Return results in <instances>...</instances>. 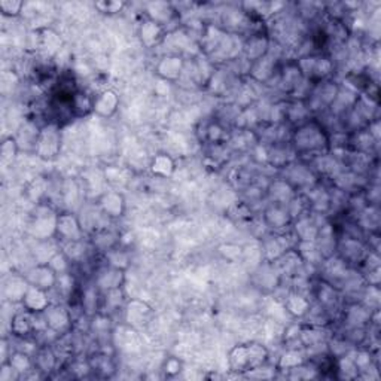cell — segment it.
<instances>
[{
  "label": "cell",
  "instance_id": "6da1fadb",
  "mask_svg": "<svg viewBox=\"0 0 381 381\" xmlns=\"http://www.w3.org/2000/svg\"><path fill=\"white\" fill-rule=\"evenodd\" d=\"M291 146L298 159H311L331 152L329 135L320 121L311 118L292 130Z\"/></svg>",
  "mask_w": 381,
  "mask_h": 381
},
{
  "label": "cell",
  "instance_id": "7a4b0ae2",
  "mask_svg": "<svg viewBox=\"0 0 381 381\" xmlns=\"http://www.w3.org/2000/svg\"><path fill=\"white\" fill-rule=\"evenodd\" d=\"M270 359V351L260 342H247L234 347L228 355V367L238 374H247L258 369Z\"/></svg>",
  "mask_w": 381,
  "mask_h": 381
},
{
  "label": "cell",
  "instance_id": "3957f363",
  "mask_svg": "<svg viewBox=\"0 0 381 381\" xmlns=\"http://www.w3.org/2000/svg\"><path fill=\"white\" fill-rule=\"evenodd\" d=\"M338 91H340V85L332 79L311 84V88L307 94V97L304 99L311 113V117L322 115V113L328 112L331 104L333 103V100H335Z\"/></svg>",
  "mask_w": 381,
  "mask_h": 381
},
{
  "label": "cell",
  "instance_id": "277c9868",
  "mask_svg": "<svg viewBox=\"0 0 381 381\" xmlns=\"http://www.w3.org/2000/svg\"><path fill=\"white\" fill-rule=\"evenodd\" d=\"M297 63L300 66L304 78L310 81L311 84L331 79L333 69H335L333 61L329 59V57L323 55L322 52L306 54L304 57H301V59H298Z\"/></svg>",
  "mask_w": 381,
  "mask_h": 381
},
{
  "label": "cell",
  "instance_id": "5b68a950",
  "mask_svg": "<svg viewBox=\"0 0 381 381\" xmlns=\"http://www.w3.org/2000/svg\"><path fill=\"white\" fill-rule=\"evenodd\" d=\"M369 252L371 251L367 242H364V238L351 237V235L338 237L335 255H338L342 261H344L347 265L353 266V268L362 266Z\"/></svg>",
  "mask_w": 381,
  "mask_h": 381
},
{
  "label": "cell",
  "instance_id": "8992f818",
  "mask_svg": "<svg viewBox=\"0 0 381 381\" xmlns=\"http://www.w3.org/2000/svg\"><path fill=\"white\" fill-rule=\"evenodd\" d=\"M282 179H284L286 182H289L298 193H302V190H306L319 182L318 175L314 173V170L310 167L307 161L295 159L291 164L282 168Z\"/></svg>",
  "mask_w": 381,
  "mask_h": 381
},
{
  "label": "cell",
  "instance_id": "52a82bcc",
  "mask_svg": "<svg viewBox=\"0 0 381 381\" xmlns=\"http://www.w3.org/2000/svg\"><path fill=\"white\" fill-rule=\"evenodd\" d=\"M61 127L57 126V124L46 122L45 126L41 128L39 137L36 141L35 152L37 157L43 159H52L61 149Z\"/></svg>",
  "mask_w": 381,
  "mask_h": 381
},
{
  "label": "cell",
  "instance_id": "ba28073f",
  "mask_svg": "<svg viewBox=\"0 0 381 381\" xmlns=\"http://www.w3.org/2000/svg\"><path fill=\"white\" fill-rule=\"evenodd\" d=\"M57 213L50 206H37L33 212L32 222H30V233L39 238V240H46L50 237H55V226H57Z\"/></svg>",
  "mask_w": 381,
  "mask_h": 381
},
{
  "label": "cell",
  "instance_id": "9c48e42d",
  "mask_svg": "<svg viewBox=\"0 0 381 381\" xmlns=\"http://www.w3.org/2000/svg\"><path fill=\"white\" fill-rule=\"evenodd\" d=\"M85 235V230L82 228L79 216H76L72 212L59 213L55 226V238L63 243L70 242H82Z\"/></svg>",
  "mask_w": 381,
  "mask_h": 381
},
{
  "label": "cell",
  "instance_id": "30bf717a",
  "mask_svg": "<svg viewBox=\"0 0 381 381\" xmlns=\"http://www.w3.org/2000/svg\"><path fill=\"white\" fill-rule=\"evenodd\" d=\"M43 316L48 323V328L55 333H59L60 337L73 329V318L70 309L66 307L64 304L51 302V306L43 311Z\"/></svg>",
  "mask_w": 381,
  "mask_h": 381
},
{
  "label": "cell",
  "instance_id": "8fae6325",
  "mask_svg": "<svg viewBox=\"0 0 381 381\" xmlns=\"http://www.w3.org/2000/svg\"><path fill=\"white\" fill-rule=\"evenodd\" d=\"M264 225L268 228L271 233H284L292 226L293 217L289 213L288 206L268 203L264 208L262 213Z\"/></svg>",
  "mask_w": 381,
  "mask_h": 381
},
{
  "label": "cell",
  "instance_id": "7c38bea8",
  "mask_svg": "<svg viewBox=\"0 0 381 381\" xmlns=\"http://www.w3.org/2000/svg\"><path fill=\"white\" fill-rule=\"evenodd\" d=\"M271 50V39L266 33L261 30L253 32L242 46V57L251 64L261 60L262 57L270 52Z\"/></svg>",
  "mask_w": 381,
  "mask_h": 381
},
{
  "label": "cell",
  "instance_id": "4fadbf2b",
  "mask_svg": "<svg viewBox=\"0 0 381 381\" xmlns=\"http://www.w3.org/2000/svg\"><path fill=\"white\" fill-rule=\"evenodd\" d=\"M302 197L306 198L309 212L314 215H328L331 212V195L329 188L323 186L320 182L313 185L311 188L302 190Z\"/></svg>",
  "mask_w": 381,
  "mask_h": 381
},
{
  "label": "cell",
  "instance_id": "5bb4252c",
  "mask_svg": "<svg viewBox=\"0 0 381 381\" xmlns=\"http://www.w3.org/2000/svg\"><path fill=\"white\" fill-rule=\"evenodd\" d=\"M323 215H314L311 212H307L301 215L300 217L295 219L292 222V233L297 237L298 242H314L319 234L320 224L319 217Z\"/></svg>",
  "mask_w": 381,
  "mask_h": 381
},
{
  "label": "cell",
  "instance_id": "9a60e30c",
  "mask_svg": "<svg viewBox=\"0 0 381 381\" xmlns=\"http://www.w3.org/2000/svg\"><path fill=\"white\" fill-rule=\"evenodd\" d=\"M185 68H186V63L182 55L168 54V55H164L163 59L158 61L155 72L159 78H163L164 81L175 82L184 75Z\"/></svg>",
  "mask_w": 381,
  "mask_h": 381
},
{
  "label": "cell",
  "instance_id": "2e32d148",
  "mask_svg": "<svg viewBox=\"0 0 381 381\" xmlns=\"http://www.w3.org/2000/svg\"><path fill=\"white\" fill-rule=\"evenodd\" d=\"M124 282H126V273H124V270L115 268V266H110L108 264L95 271L94 275V284L97 286L100 292L119 289L122 288Z\"/></svg>",
  "mask_w": 381,
  "mask_h": 381
},
{
  "label": "cell",
  "instance_id": "e0dca14e",
  "mask_svg": "<svg viewBox=\"0 0 381 381\" xmlns=\"http://www.w3.org/2000/svg\"><path fill=\"white\" fill-rule=\"evenodd\" d=\"M297 195L298 190L282 177L274 179L273 182H270V185L265 188L266 202L274 204L288 206Z\"/></svg>",
  "mask_w": 381,
  "mask_h": 381
},
{
  "label": "cell",
  "instance_id": "ac0fdd59",
  "mask_svg": "<svg viewBox=\"0 0 381 381\" xmlns=\"http://www.w3.org/2000/svg\"><path fill=\"white\" fill-rule=\"evenodd\" d=\"M26 279L28 284L36 286L43 291H52L57 286V280H59V274H57L48 264H39L33 266L32 270H28L26 274Z\"/></svg>",
  "mask_w": 381,
  "mask_h": 381
},
{
  "label": "cell",
  "instance_id": "d6986e66",
  "mask_svg": "<svg viewBox=\"0 0 381 381\" xmlns=\"http://www.w3.org/2000/svg\"><path fill=\"white\" fill-rule=\"evenodd\" d=\"M139 35L141 43L146 48H154L158 46L161 42L166 39V27L161 26L159 23L150 20L149 17H146L145 20L140 23L139 27Z\"/></svg>",
  "mask_w": 381,
  "mask_h": 381
},
{
  "label": "cell",
  "instance_id": "ffe728a7",
  "mask_svg": "<svg viewBox=\"0 0 381 381\" xmlns=\"http://www.w3.org/2000/svg\"><path fill=\"white\" fill-rule=\"evenodd\" d=\"M99 207L109 219H118L126 212V199L118 190H108L99 198Z\"/></svg>",
  "mask_w": 381,
  "mask_h": 381
},
{
  "label": "cell",
  "instance_id": "44dd1931",
  "mask_svg": "<svg viewBox=\"0 0 381 381\" xmlns=\"http://www.w3.org/2000/svg\"><path fill=\"white\" fill-rule=\"evenodd\" d=\"M150 314H152V310L148 304L139 300H133L127 302L126 307H124V319H126V322L133 328L145 325V323L149 320Z\"/></svg>",
  "mask_w": 381,
  "mask_h": 381
},
{
  "label": "cell",
  "instance_id": "7402d4cb",
  "mask_svg": "<svg viewBox=\"0 0 381 381\" xmlns=\"http://www.w3.org/2000/svg\"><path fill=\"white\" fill-rule=\"evenodd\" d=\"M33 362L42 375H50L59 367V356L52 346H39L33 353Z\"/></svg>",
  "mask_w": 381,
  "mask_h": 381
},
{
  "label": "cell",
  "instance_id": "603a6c76",
  "mask_svg": "<svg viewBox=\"0 0 381 381\" xmlns=\"http://www.w3.org/2000/svg\"><path fill=\"white\" fill-rule=\"evenodd\" d=\"M118 106H119L118 92L113 90H106L100 92L97 97H94L92 112L101 118H110L112 115H115Z\"/></svg>",
  "mask_w": 381,
  "mask_h": 381
},
{
  "label": "cell",
  "instance_id": "cb8c5ba5",
  "mask_svg": "<svg viewBox=\"0 0 381 381\" xmlns=\"http://www.w3.org/2000/svg\"><path fill=\"white\" fill-rule=\"evenodd\" d=\"M21 304L24 310H28L32 313H43L51 306V300H50V295H48V291H43L41 288H36V286L30 284Z\"/></svg>",
  "mask_w": 381,
  "mask_h": 381
},
{
  "label": "cell",
  "instance_id": "d4e9b609",
  "mask_svg": "<svg viewBox=\"0 0 381 381\" xmlns=\"http://www.w3.org/2000/svg\"><path fill=\"white\" fill-rule=\"evenodd\" d=\"M373 311L362 302L350 304L344 310V323L347 328H367L371 323Z\"/></svg>",
  "mask_w": 381,
  "mask_h": 381
},
{
  "label": "cell",
  "instance_id": "484cf974",
  "mask_svg": "<svg viewBox=\"0 0 381 381\" xmlns=\"http://www.w3.org/2000/svg\"><path fill=\"white\" fill-rule=\"evenodd\" d=\"M61 39L51 28H39L36 30V50L43 52L45 55H55L61 50Z\"/></svg>",
  "mask_w": 381,
  "mask_h": 381
},
{
  "label": "cell",
  "instance_id": "4316f807",
  "mask_svg": "<svg viewBox=\"0 0 381 381\" xmlns=\"http://www.w3.org/2000/svg\"><path fill=\"white\" fill-rule=\"evenodd\" d=\"M231 133H228L225 124L219 121L217 118L208 121L203 127V143L206 145H225L230 139Z\"/></svg>",
  "mask_w": 381,
  "mask_h": 381
},
{
  "label": "cell",
  "instance_id": "83f0119b",
  "mask_svg": "<svg viewBox=\"0 0 381 381\" xmlns=\"http://www.w3.org/2000/svg\"><path fill=\"white\" fill-rule=\"evenodd\" d=\"M311 307V301L306 293L292 291L284 298V309L295 318H306Z\"/></svg>",
  "mask_w": 381,
  "mask_h": 381
},
{
  "label": "cell",
  "instance_id": "f1b7e54d",
  "mask_svg": "<svg viewBox=\"0 0 381 381\" xmlns=\"http://www.w3.org/2000/svg\"><path fill=\"white\" fill-rule=\"evenodd\" d=\"M42 127H37L33 121H26L21 124V127L18 128V135L15 136V140L18 143L20 149H32L35 150L37 137H39Z\"/></svg>",
  "mask_w": 381,
  "mask_h": 381
},
{
  "label": "cell",
  "instance_id": "f546056e",
  "mask_svg": "<svg viewBox=\"0 0 381 381\" xmlns=\"http://www.w3.org/2000/svg\"><path fill=\"white\" fill-rule=\"evenodd\" d=\"M28 282L24 277H18V275H12L11 279H9L6 283H5V297L8 301L11 302H21L24 295L28 289Z\"/></svg>",
  "mask_w": 381,
  "mask_h": 381
},
{
  "label": "cell",
  "instance_id": "4dcf8cb0",
  "mask_svg": "<svg viewBox=\"0 0 381 381\" xmlns=\"http://www.w3.org/2000/svg\"><path fill=\"white\" fill-rule=\"evenodd\" d=\"M8 362L17 369V373L21 375V378H24L28 373H30V371L35 369L33 355L26 353V351H21V350L12 351L11 356H9V359H8Z\"/></svg>",
  "mask_w": 381,
  "mask_h": 381
},
{
  "label": "cell",
  "instance_id": "1f68e13d",
  "mask_svg": "<svg viewBox=\"0 0 381 381\" xmlns=\"http://www.w3.org/2000/svg\"><path fill=\"white\" fill-rule=\"evenodd\" d=\"M150 170L158 177H168L176 170L175 159L167 154H158L150 161Z\"/></svg>",
  "mask_w": 381,
  "mask_h": 381
},
{
  "label": "cell",
  "instance_id": "d6a6232c",
  "mask_svg": "<svg viewBox=\"0 0 381 381\" xmlns=\"http://www.w3.org/2000/svg\"><path fill=\"white\" fill-rule=\"evenodd\" d=\"M306 362H307V356L302 351V347H300V349L289 347L282 355V358L279 359L277 367H279V369L289 371V369H292L295 367H300L302 364H306Z\"/></svg>",
  "mask_w": 381,
  "mask_h": 381
},
{
  "label": "cell",
  "instance_id": "836d02e7",
  "mask_svg": "<svg viewBox=\"0 0 381 381\" xmlns=\"http://www.w3.org/2000/svg\"><path fill=\"white\" fill-rule=\"evenodd\" d=\"M72 108H73L75 118L87 117L88 113H91L94 109V97H90L88 94H85L78 90L73 95Z\"/></svg>",
  "mask_w": 381,
  "mask_h": 381
},
{
  "label": "cell",
  "instance_id": "e575fe53",
  "mask_svg": "<svg viewBox=\"0 0 381 381\" xmlns=\"http://www.w3.org/2000/svg\"><path fill=\"white\" fill-rule=\"evenodd\" d=\"M92 246H94V249H97L99 252L106 253L108 251L112 249V247L118 246L117 234H113L112 231H109L108 228H104V230H101V231L94 233Z\"/></svg>",
  "mask_w": 381,
  "mask_h": 381
},
{
  "label": "cell",
  "instance_id": "d590c367",
  "mask_svg": "<svg viewBox=\"0 0 381 381\" xmlns=\"http://www.w3.org/2000/svg\"><path fill=\"white\" fill-rule=\"evenodd\" d=\"M104 260H106L108 265L115 266V268H119V270H124V271H126V268L130 264L128 253L126 251L119 249L118 246L112 247L110 251H108L106 253H104Z\"/></svg>",
  "mask_w": 381,
  "mask_h": 381
},
{
  "label": "cell",
  "instance_id": "8d00e7d4",
  "mask_svg": "<svg viewBox=\"0 0 381 381\" xmlns=\"http://www.w3.org/2000/svg\"><path fill=\"white\" fill-rule=\"evenodd\" d=\"M18 150H20V146L15 140L14 136H9L3 140L2 143V149H0V155H2V161L5 164H11L15 159Z\"/></svg>",
  "mask_w": 381,
  "mask_h": 381
},
{
  "label": "cell",
  "instance_id": "74e56055",
  "mask_svg": "<svg viewBox=\"0 0 381 381\" xmlns=\"http://www.w3.org/2000/svg\"><path fill=\"white\" fill-rule=\"evenodd\" d=\"M57 274H64L70 271V260L64 255V252H55L46 262Z\"/></svg>",
  "mask_w": 381,
  "mask_h": 381
},
{
  "label": "cell",
  "instance_id": "f35d334b",
  "mask_svg": "<svg viewBox=\"0 0 381 381\" xmlns=\"http://www.w3.org/2000/svg\"><path fill=\"white\" fill-rule=\"evenodd\" d=\"M24 2H18V0H2L0 11L6 17H18L24 11Z\"/></svg>",
  "mask_w": 381,
  "mask_h": 381
},
{
  "label": "cell",
  "instance_id": "ab89813d",
  "mask_svg": "<svg viewBox=\"0 0 381 381\" xmlns=\"http://www.w3.org/2000/svg\"><path fill=\"white\" fill-rule=\"evenodd\" d=\"M95 8H97L100 12L112 15V14L121 12L122 9L126 8V2H97L95 3Z\"/></svg>",
  "mask_w": 381,
  "mask_h": 381
},
{
  "label": "cell",
  "instance_id": "60d3db41",
  "mask_svg": "<svg viewBox=\"0 0 381 381\" xmlns=\"http://www.w3.org/2000/svg\"><path fill=\"white\" fill-rule=\"evenodd\" d=\"M15 380H21V375L17 373V369L9 364V362H5V364H2V369H0V381H15Z\"/></svg>",
  "mask_w": 381,
  "mask_h": 381
},
{
  "label": "cell",
  "instance_id": "b9f144b4",
  "mask_svg": "<svg viewBox=\"0 0 381 381\" xmlns=\"http://www.w3.org/2000/svg\"><path fill=\"white\" fill-rule=\"evenodd\" d=\"M180 371H182V364H180V360L177 358H170L166 360L164 373L167 375H176Z\"/></svg>",
  "mask_w": 381,
  "mask_h": 381
}]
</instances>
